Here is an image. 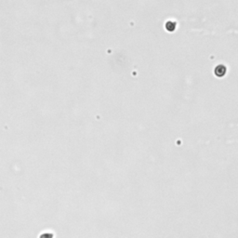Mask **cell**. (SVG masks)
I'll use <instances>...</instances> for the list:
<instances>
[{"instance_id":"cell-1","label":"cell","mask_w":238,"mask_h":238,"mask_svg":"<svg viewBox=\"0 0 238 238\" xmlns=\"http://www.w3.org/2000/svg\"><path fill=\"white\" fill-rule=\"evenodd\" d=\"M227 72V69L224 65H218L215 69V75L217 76H223Z\"/></svg>"},{"instance_id":"cell-2","label":"cell","mask_w":238,"mask_h":238,"mask_svg":"<svg viewBox=\"0 0 238 238\" xmlns=\"http://www.w3.org/2000/svg\"><path fill=\"white\" fill-rule=\"evenodd\" d=\"M176 26H177V24H176V23L175 21H168L167 23H166V29H167L168 31H169V32H173L176 29Z\"/></svg>"}]
</instances>
